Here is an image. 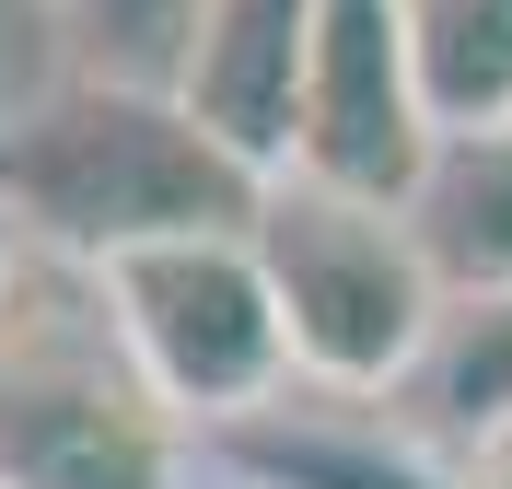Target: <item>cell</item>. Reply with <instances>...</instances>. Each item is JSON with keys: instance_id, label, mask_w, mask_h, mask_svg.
Here are the masks:
<instances>
[{"instance_id": "cell-1", "label": "cell", "mask_w": 512, "mask_h": 489, "mask_svg": "<svg viewBox=\"0 0 512 489\" xmlns=\"http://www.w3.org/2000/svg\"><path fill=\"white\" fill-rule=\"evenodd\" d=\"M256 187L268 175H245L152 82L82 70L59 94H35L24 117H0V222H12V245L70 268H117L175 233H245Z\"/></svg>"}, {"instance_id": "cell-2", "label": "cell", "mask_w": 512, "mask_h": 489, "mask_svg": "<svg viewBox=\"0 0 512 489\" xmlns=\"http://www.w3.org/2000/svg\"><path fill=\"white\" fill-rule=\"evenodd\" d=\"M198 431L128 350L105 268L12 245L0 268V489H187Z\"/></svg>"}, {"instance_id": "cell-3", "label": "cell", "mask_w": 512, "mask_h": 489, "mask_svg": "<svg viewBox=\"0 0 512 489\" xmlns=\"http://www.w3.org/2000/svg\"><path fill=\"white\" fill-rule=\"evenodd\" d=\"M245 245L268 268V303H280L291 385H326V396H396L408 385L443 292H431V268H419L408 222L384 198L315 187V175H268Z\"/></svg>"}, {"instance_id": "cell-4", "label": "cell", "mask_w": 512, "mask_h": 489, "mask_svg": "<svg viewBox=\"0 0 512 489\" xmlns=\"http://www.w3.org/2000/svg\"><path fill=\"white\" fill-rule=\"evenodd\" d=\"M105 303H117L152 396L187 431H222L291 385V338H280V303H268V268H256L245 233L140 245V257L105 268Z\"/></svg>"}, {"instance_id": "cell-5", "label": "cell", "mask_w": 512, "mask_h": 489, "mask_svg": "<svg viewBox=\"0 0 512 489\" xmlns=\"http://www.w3.org/2000/svg\"><path fill=\"white\" fill-rule=\"evenodd\" d=\"M431 140H443V129H431V94H419L408 12H396V0H315V59H303L291 175L396 210Z\"/></svg>"}, {"instance_id": "cell-6", "label": "cell", "mask_w": 512, "mask_h": 489, "mask_svg": "<svg viewBox=\"0 0 512 489\" xmlns=\"http://www.w3.org/2000/svg\"><path fill=\"white\" fill-rule=\"evenodd\" d=\"M303 59H315V0H198V35L163 94L222 140L245 175H291L303 129Z\"/></svg>"}, {"instance_id": "cell-7", "label": "cell", "mask_w": 512, "mask_h": 489, "mask_svg": "<svg viewBox=\"0 0 512 489\" xmlns=\"http://www.w3.org/2000/svg\"><path fill=\"white\" fill-rule=\"evenodd\" d=\"M198 466H233L245 489H443V455L384 396L280 385L268 408L198 431Z\"/></svg>"}, {"instance_id": "cell-8", "label": "cell", "mask_w": 512, "mask_h": 489, "mask_svg": "<svg viewBox=\"0 0 512 489\" xmlns=\"http://www.w3.org/2000/svg\"><path fill=\"white\" fill-rule=\"evenodd\" d=\"M396 222H408V245H419L443 303L512 292V129H443L419 152Z\"/></svg>"}, {"instance_id": "cell-9", "label": "cell", "mask_w": 512, "mask_h": 489, "mask_svg": "<svg viewBox=\"0 0 512 489\" xmlns=\"http://www.w3.org/2000/svg\"><path fill=\"white\" fill-rule=\"evenodd\" d=\"M384 408H396L443 466L466 455L478 431H501V420H512V292L443 303L431 338H419V361H408V385L384 396Z\"/></svg>"}, {"instance_id": "cell-10", "label": "cell", "mask_w": 512, "mask_h": 489, "mask_svg": "<svg viewBox=\"0 0 512 489\" xmlns=\"http://www.w3.org/2000/svg\"><path fill=\"white\" fill-rule=\"evenodd\" d=\"M431 129H512V0H396Z\"/></svg>"}, {"instance_id": "cell-11", "label": "cell", "mask_w": 512, "mask_h": 489, "mask_svg": "<svg viewBox=\"0 0 512 489\" xmlns=\"http://www.w3.org/2000/svg\"><path fill=\"white\" fill-rule=\"evenodd\" d=\"M82 24H94V70L105 82H175V59H187L198 35V0H82Z\"/></svg>"}, {"instance_id": "cell-12", "label": "cell", "mask_w": 512, "mask_h": 489, "mask_svg": "<svg viewBox=\"0 0 512 489\" xmlns=\"http://www.w3.org/2000/svg\"><path fill=\"white\" fill-rule=\"evenodd\" d=\"M443 489H512V420H501V431H478V443L443 466Z\"/></svg>"}, {"instance_id": "cell-13", "label": "cell", "mask_w": 512, "mask_h": 489, "mask_svg": "<svg viewBox=\"0 0 512 489\" xmlns=\"http://www.w3.org/2000/svg\"><path fill=\"white\" fill-rule=\"evenodd\" d=\"M0 268H12V222H0Z\"/></svg>"}]
</instances>
